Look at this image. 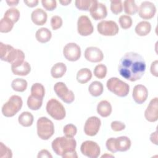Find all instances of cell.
Segmentation results:
<instances>
[{"instance_id":"cell-44","label":"cell","mask_w":158,"mask_h":158,"mask_svg":"<svg viewBox=\"0 0 158 158\" xmlns=\"http://www.w3.org/2000/svg\"><path fill=\"white\" fill-rule=\"evenodd\" d=\"M106 146L107 150L110 151L112 153H115L117 152L115 147V138H109L106 143Z\"/></svg>"},{"instance_id":"cell-3","label":"cell","mask_w":158,"mask_h":158,"mask_svg":"<svg viewBox=\"0 0 158 158\" xmlns=\"http://www.w3.org/2000/svg\"><path fill=\"white\" fill-rule=\"evenodd\" d=\"M0 57L1 60L10 63L11 66L18 65L24 62L25 54L22 51L12 46L0 43Z\"/></svg>"},{"instance_id":"cell-11","label":"cell","mask_w":158,"mask_h":158,"mask_svg":"<svg viewBox=\"0 0 158 158\" xmlns=\"http://www.w3.org/2000/svg\"><path fill=\"white\" fill-rule=\"evenodd\" d=\"M90 15L95 20L105 19L107 15V7L104 4L96 0H92V4L89 10Z\"/></svg>"},{"instance_id":"cell-26","label":"cell","mask_w":158,"mask_h":158,"mask_svg":"<svg viewBox=\"0 0 158 158\" xmlns=\"http://www.w3.org/2000/svg\"><path fill=\"white\" fill-rule=\"evenodd\" d=\"M92 77L91 71L88 68H83L79 70L77 73V80L78 83L85 84L89 81Z\"/></svg>"},{"instance_id":"cell-2","label":"cell","mask_w":158,"mask_h":158,"mask_svg":"<svg viewBox=\"0 0 158 158\" xmlns=\"http://www.w3.org/2000/svg\"><path fill=\"white\" fill-rule=\"evenodd\" d=\"M51 146L53 151L63 158L78 157L75 151L77 142L73 138H69L65 136L57 137L52 141Z\"/></svg>"},{"instance_id":"cell-12","label":"cell","mask_w":158,"mask_h":158,"mask_svg":"<svg viewBox=\"0 0 158 158\" xmlns=\"http://www.w3.org/2000/svg\"><path fill=\"white\" fill-rule=\"evenodd\" d=\"M63 54L67 60L71 62L77 61L81 56L80 47L75 43H67L64 48Z\"/></svg>"},{"instance_id":"cell-9","label":"cell","mask_w":158,"mask_h":158,"mask_svg":"<svg viewBox=\"0 0 158 158\" xmlns=\"http://www.w3.org/2000/svg\"><path fill=\"white\" fill-rule=\"evenodd\" d=\"M98 31L104 36H114L118 33L117 23L112 20H102L97 25Z\"/></svg>"},{"instance_id":"cell-45","label":"cell","mask_w":158,"mask_h":158,"mask_svg":"<svg viewBox=\"0 0 158 158\" xmlns=\"http://www.w3.org/2000/svg\"><path fill=\"white\" fill-rule=\"evenodd\" d=\"M157 66H158V60H156L152 62L151 65V69H150V71H151V73H152V75L156 77L158 76Z\"/></svg>"},{"instance_id":"cell-22","label":"cell","mask_w":158,"mask_h":158,"mask_svg":"<svg viewBox=\"0 0 158 158\" xmlns=\"http://www.w3.org/2000/svg\"><path fill=\"white\" fill-rule=\"evenodd\" d=\"M97 112L102 117L109 116L112 112V106L106 100L100 101L97 106Z\"/></svg>"},{"instance_id":"cell-18","label":"cell","mask_w":158,"mask_h":158,"mask_svg":"<svg viewBox=\"0 0 158 158\" xmlns=\"http://www.w3.org/2000/svg\"><path fill=\"white\" fill-rule=\"evenodd\" d=\"M132 96L136 103L141 104L146 101L148 96V91L144 85H137L133 88Z\"/></svg>"},{"instance_id":"cell-50","label":"cell","mask_w":158,"mask_h":158,"mask_svg":"<svg viewBox=\"0 0 158 158\" xmlns=\"http://www.w3.org/2000/svg\"><path fill=\"white\" fill-rule=\"evenodd\" d=\"M59 2L63 6H67L71 2L70 0H66V1H59Z\"/></svg>"},{"instance_id":"cell-31","label":"cell","mask_w":158,"mask_h":158,"mask_svg":"<svg viewBox=\"0 0 158 158\" xmlns=\"http://www.w3.org/2000/svg\"><path fill=\"white\" fill-rule=\"evenodd\" d=\"M124 12L128 15H134L138 10V7L134 0H126L123 2Z\"/></svg>"},{"instance_id":"cell-20","label":"cell","mask_w":158,"mask_h":158,"mask_svg":"<svg viewBox=\"0 0 158 158\" xmlns=\"http://www.w3.org/2000/svg\"><path fill=\"white\" fill-rule=\"evenodd\" d=\"M131 144V140L127 136H122L115 138V147L117 151H127L130 148Z\"/></svg>"},{"instance_id":"cell-34","label":"cell","mask_w":158,"mask_h":158,"mask_svg":"<svg viewBox=\"0 0 158 158\" xmlns=\"http://www.w3.org/2000/svg\"><path fill=\"white\" fill-rule=\"evenodd\" d=\"M14 23L10 20L3 17L0 21V32L8 33L12 30L14 27Z\"/></svg>"},{"instance_id":"cell-32","label":"cell","mask_w":158,"mask_h":158,"mask_svg":"<svg viewBox=\"0 0 158 158\" xmlns=\"http://www.w3.org/2000/svg\"><path fill=\"white\" fill-rule=\"evenodd\" d=\"M31 94L43 99L45 94V89L44 86L40 83H34L31 87Z\"/></svg>"},{"instance_id":"cell-43","label":"cell","mask_w":158,"mask_h":158,"mask_svg":"<svg viewBox=\"0 0 158 158\" xmlns=\"http://www.w3.org/2000/svg\"><path fill=\"white\" fill-rule=\"evenodd\" d=\"M111 128L114 131H120L125 128L124 123L120 121H113L110 124Z\"/></svg>"},{"instance_id":"cell-17","label":"cell","mask_w":158,"mask_h":158,"mask_svg":"<svg viewBox=\"0 0 158 158\" xmlns=\"http://www.w3.org/2000/svg\"><path fill=\"white\" fill-rule=\"evenodd\" d=\"M85 59L91 62H99L102 60L104 54L102 51L97 47H88L85 51Z\"/></svg>"},{"instance_id":"cell-30","label":"cell","mask_w":158,"mask_h":158,"mask_svg":"<svg viewBox=\"0 0 158 158\" xmlns=\"http://www.w3.org/2000/svg\"><path fill=\"white\" fill-rule=\"evenodd\" d=\"M27 81L23 78H15L11 83L12 88L17 92H23L27 88Z\"/></svg>"},{"instance_id":"cell-10","label":"cell","mask_w":158,"mask_h":158,"mask_svg":"<svg viewBox=\"0 0 158 158\" xmlns=\"http://www.w3.org/2000/svg\"><path fill=\"white\" fill-rule=\"evenodd\" d=\"M80 151L83 155L89 158H97L101 152L99 145L93 141L88 140L82 143Z\"/></svg>"},{"instance_id":"cell-7","label":"cell","mask_w":158,"mask_h":158,"mask_svg":"<svg viewBox=\"0 0 158 158\" xmlns=\"http://www.w3.org/2000/svg\"><path fill=\"white\" fill-rule=\"evenodd\" d=\"M46 109L48 114L56 120H61L65 117L66 112L64 107L54 98H52L48 101Z\"/></svg>"},{"instance_id":"cell-42","label":"cell","mask_w":158,"mask_h":158,"mask_svg":"<svg viewBox=\"0 0 158 158\" xmlns=\"http://www.w3.org/2000/svg\"><path fill=\"white\" fill-rule=\"evenodd\" d=\"M41 3L43 7L49 11L53 10L57 7V2L55 0H42Z\"/></svg>"},{"instance_id":"cell-23","label":"cell","mask_w":158,"mask_h":158,"mask_svg":"<svg viewBox=\"0 0 158 158\" xmlns=\"http://www.w3.org/2000/svg\"><path fill=\"white\" fill-rule=\"evenodd\" d=\"M35 37L38 42L45 43L51 40L52 37V33L48 28L43 27L36 31Z\"/></svg>"},{"instance_id":"cell-46","label":"cell","mask_w":158,"mask_h":158,"mask_svg":"<svg viewBox=\"0 0 158 158\" xmlns=\"http://www.w3.org/2000/svg\"><path fill=\"white\" fill-rule=\"evenodd\" d=\"M38 158H43V157H48V158H52V156L50 154V152L46 149H42L41 150L37 156Z\"/></svg>"},{"instance_id":"cell-5","label":"cell","mask_w":158,"mask_h":158,"mask_svg":"<svg viewBox=\"0 0 158 158\" xmlns=\"http://www.w3.org/2000/svg\"><path fill=\"white\" fill-rule=\"evenodd\" d=\"M107 89L119 97H125L130 91V86L117 77L109 78L106 83Z\"/></svg>"},{"instance_id":"cell-33","label":"cell","mask_w":158,"mask_h":158,"mask_svg":"<svg viewBox=\"0 0 158 158\" xmlns=\"http://www.w3.org/2000/svg\"><path fill=\"white\" fill-rule=\"evenodd\" d=\"M4 17L10 20L14 23H16L20 18V12L16 8H10L5 12Z\"/></svg>"},{"instance_id":"cell-14","label":"cell","mask_w":158,"mask_h":158,"mask_svg":"<svg viewBox=\"0 0 158 158\" xmlns=\"http://www.w3.org/2000/svg\"><path fill=\"white\" fill-rule=\"evenodd\" d=\"M101 125V120L98 117L91 116L85 122L84 132L88 136H94L98 133Z\"/></svg>"},{"instance_id":"cell-6","label":"cell","mask_w":158,"mask_h":158,"mask_svg":"<svg viewBox=\"0 0 158 158\" xmlns=\"http://www.w3.org/2000/svg\"><path fill=\"white\" fill-rule=\"evenodd\" d=\"M23 101L18 95H12L2 107V113L7 117L15 115L22 108Z\"/></svg>"},{"instance_id":"cell-1","label":"cell","mask_w":158,"mask_h":158,"mask_svg":"<svg viewBox=\"0 0 158 158\" xmlns=\"http://www.w3.org/2000/svg\"><path fill=\"white\" fill-rule=\"evenodd\" d=\"M118 70L122 77L130 81H135L139 80L144 75L146 63L139 54L128 52L120 59Z\"/></svg>"},{"instance_id":"cell-40","label":"cell","mask_w":158,"mask_h":158,"mask_svg":"<svg viewBox=\"0 0 158 158\" xmlns=\"http://www.w3.org/2000/svg\"><path fill=\"white\" fill-rule=\"evenodd\" d=\"M12 157V151L3 144L0 143V157L1 158H11Z\"/></svg>"},{"instance_id":"cell-35","label":"cell","mask_w":158,"mask_h":158,"mask_svg":"<svg viewBox=\"0 0 158 158\" xmlns=\"http://www.w3.org/2000/svg\"><path fill=\"white\" fill-rule=\"evenodd\" d=\"M107 71V67L105 65L102 64H98L95 67L94 69V75L98 78L102 79L106 77Z\"/></svg>"},{"instance_id":"cell-41","label":"cell","mask_w":158,"mask_h":158,"mask_svg":"<svg viewBox=\"0 0 158 158\" xmlns=\"http://www.w3.org/2000/svg\"><path fill=\"white\" fill-rule=\"evenodd\" d=\"M62 25V19L58 15H54L51 19V26L52 30H56L60 28Z\"/></svg>"},{"instance_id":"cell-8","label":"cell","mask_w":158,"mask_h":158,"mask_svg":"<svg viewBox=\"0 0 158 158\" xmlns=\"http://www.w3.org/2000/svg\"><path fill=\"white\" fill-rule=\"evenodd\" d=\"M54 90L57 96L65 103L70 104L75 99L73 91L69 90L63 82H57L54 86Z\"/></svg>"},{"instance_id":"cell-49","label":"cell","mask_w":158,"mask_h":158,"mask_svg":"<svg viewBox=\"0 0 158 158\" xmlns=\"http://www.w3.org/2000/svg\"><path fill=\"white\" fill-rule=\"evenodd\" d=\"M19 1H15V0H12V1H6L7 4L9 6H17L19 3Z\"/></svg>"},{"instance_id":"cell-36","label":"cell","mask_w":158,"mask_h":158,"mask_svg":"<svg viewBox=\"0 0 158 158\" xmlns=\"http://www.w3.org/2000/svg\"><path fill=\"white\" fill-rule=\"evenodd\" d=\"M119 24L122 28L123 29H128L132 25V19L131 18L127 15H122L119 17L118 19Z\"/></svg>"},{"instance_id":"cell-48","label":"cell","mask_w":158,"mask_h":158,"mask_svg":"<svg viewBox=\"0 0 158 158\" xmlns=\"http://www.w3.org/2000/svg\"><path fill=\"white\" fill-rule=\"evenodd\" d=\"M26 5L30 7H34L36 6L38 4V0H31V1H23Z\"/></svg>"},{"instance_id":"cell-29","label":"cell","mask_w":158,"mask_h":158,"mask_svg":"<svg viewBox=\"0 0 158 158\" xmlns=\"http://www.w3.org/2000/svg\"><path fill=\"white\" fill-rule=\"evenodd\" d=\"M43 104V99L36 97L32 94L30 95L27 99V106L33 110H37L41 108Z\"/></svg>"},{"instance_id":"cell-19","label":"cell","mask_w":158,"mask_h":158,"mask_svg":"<svg viewBox=\"0 0 158 158\" xmlns=\"http://www.w3.org/2000/svg\"><path fill=\"white\" fill-rule=\"evenodd\" d=\"M47 18V13L41 8L36 9L31 14V20L36 25H43L46 22Z\"/></svg>"},{"instance_id":"cell-51","label":"cell","mask_w":158,"mask_h":158,"mask_svg":"<svg viewBox=\"0 0 158 158\" xmlns=\"http://www.w3.org/2000/svg\"><path fill=\"white\" fill-rule=\"evenodd\" d=\"M113 157L114 156H112V155H108V154H104V155H102L101 156V157Z\"/></svg>"},{"instance_id":"cell-16","label":"cell","mask_w":158,"mask_h":158,"mask_svg":"<svg viewBox=\"0 0 158 158\" xmlns=\"http://www.w3.org/2000/svg\"><path fill=\"white\" fill-rule=\"evenodd\" d=\"M144 117L146 120L150 122H155L158 119V98L152 99L149 102L147 109L144 112Z\"/></svg>"},{"instance_id":"cell-39","label":"cell","mask_w":158,"mask_h":158,"mask_svg":"<svg viewBox=\"0 0 158 158\" xmlns=\"http://www.w3.org/2000/svg\"><path fill=\"white\" fill-rule=\"evenodd\" d=\"M110 10L115 15L120 14L123 10V4L120 0L110 1Z\"/></svg>"},{"instance_id":"cell-38","label":"cell","mask_w":158,"mask_h":158,"mask_svg":"<svg viewBox=\"0 0 158 158\" xmlns=\"http://www.w3.org/2000/svg\"><path fill=\"white\" fill-rule=\"evenodd\" d=\"M63 132L65 136L69 138H73L77 134V129L75 125L69 123L64 127Z\"/></svg>"},{"instance_id":"cell-21","label":"cell","mask_w":158,"mask_h":158,"mask_svg":"<svg viewBox=\"0 0 158 158\" xmlns=\"http://www.w3.org/2000/svg\"><path fill=\"white\" fill-rule=\"evenodd\" d=\"M11 70L14 75L25 76L30 72L31 66L28 62L24 61L18 65L11 66Z\"/></svg>"},{"instance_id":"cell-25","label":"cell","mask_w":158,"mask_h":158,"mask_svg":"<svg viewBox=\"0 0 158 158\" xmlns=\"http://www.w3.org/2000/svg\"><path fill=\"white\" fill-rule=\"evenodd\" d=\"M151 30V25L148 21H141L135 27L136 33L140 36H144L148 35Z\"/></svg>"},{"instance_id":"cell-4","label":"cell","mask_w":158,"mask_h":158,"mask_svg":"<svg viewBox=\"0 0 158 158\" xmlns=\"http://www.w3.org/2000/svg\"><path fill=\"white\" fill-rule=\"evenodd\" d=\"M36 127L38 136L43 140L49 139L54 133L52 122L46 117H41L38 119Z\"/></svg>"},{"instance_id":"cell-47","label":"cell","mask_w":158,"mask_h":158,"mask_svg":"<svg viewBox=\"0 0 158 158\" xmlns=\"http://www.w3.org/2000/svg\"><path fill=\"white\" fill-rule=\"evenodd\" d=\"M150 140L151 141L155 144L156 145H157V131L156 130L154 132L152 133L150 135Z\"/></svg>"},{"instance_id":"cell-27","label":"cell","mask_w":158,"mask_h":158,"mask_svg":"<svg viewBox=\"0 0 158 158\" xmlns=\"http://www.w3.org/2000/svg\"><path fill=\"white\" fill-rule=\"evenodd\" d=\"M33 115L29 112H23L20 114L18 118L19 123L23 127H30L33 122Z\"/></svg>"},{"instance_id":"cell-13","label":"cell","mask_w":158,"mask_h":158,"mask_svg":"<svg viewBox=\"0 0 158 158\" xmlns=\"http://www.w3.org/2000/svg\"><path fill=\"white\" fill-rule=\"evenodd\" d=\"M94 30L92 23L86 15H81L77 21V31L79 35L83 36L90 35Z\"/></svg>"},{"instance_id":"cell-24","label":"cell","mask_w":158,"mask_h":158,"mask_svg":"<svg viewBox=\"0 0 158 158\" xmlns=\"http://www.w3.org/2000/svg\"><path fill=\"white\" fill-rule=\"evenodd\" d=\"M67 71V67L63 62L55 64L51 69V75L54 78L62 77Z\"/></svg>"},{"instance_id":"cell-15","label":"cell","mask_w":158,"mask_h":158,"mask_svg":"<svg viewBox=\"0 0 158 158\" xmlns=\"http://www.w3.org/2000/svg\"><path fill=\"white\" fill-rule=\"evenodd\" d=\"M156 12L155 5L150 1H143L138 7L139 16L143 19L148 20L154 17Z\"/></svg>"},{"instance_id":"cell-37","label":"cell","mask_w":158,"mask_h":158,"mask_svg":"<svg viewBox=\"0 0 158 158\" xmlns=\"http://www.w3.org/2000/svg\"><path fill=\"white\" fill-rule=\"evenodd\" d=\"M76 7L81 10H89L92 4V0H77L75 2Z\"/></svg>"},{"instance_id":"cell-28","label":"cell","mask_w":158,"mask_h":158,"mask_svg":"<svg viewBox=\"0 0 158 158\" xmlns=\"http://www.w3.org/2000/svg\"><path fill=\"white\" fill-rule=\"evenodd\" d=\"M104 87L101 82L98 81H93L88 87V91L90 94L94 97L101 96L103 92Z\"/></svg>"}]
</instances>
